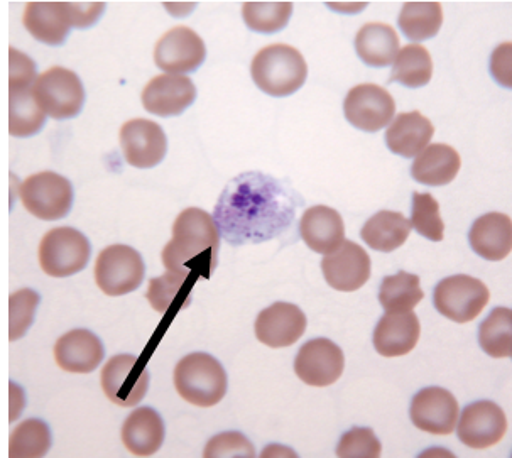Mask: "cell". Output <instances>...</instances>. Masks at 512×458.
I'll list each match as a JSON object with an SVG mask.
<instances>
[{
  "instance_id": "1",
  "label": "cell",
  "mask_w": 512,
  "mask_h": 458,
  "mask_svg": "<svg viewBox=\"0 0 512 458\" xmlns=\"http://www.w3.org/2000/svg\"><path fill=\"white\" fill-rule=\"evenodd\" d=\"M301 205L303 200L284 181L247 171L227 183L213 220L230 246L262 244L286 232Z\"/></svg>"
},
{
  "instance_id": "2",
  "label": "cell",
  "mask_w": 512,
  "mask_h": 458,
  "mask_svg": "<svg viewBox=\"0 0 512 458\" xmlns=\"http://www.w3.org/2000/svg\"><path fill=\"white\" fill-rule=\"evenodd\" d=\"M220 232L210 213L186 208L173 224V239L164 247L166 271L188 278H210L217 268Z\"/></svg>"
},
{
  "instance_id": "3",
  "label": "cell",
  "mask_w": 512,
  "mask_h": 458,
  "mask_svg": "<svg viewBox=\"0 0 512 458\" xmlns=\"http://www.w3.org/2000/svg\"><path fill=\"white\" fill-rule=\"evenodd\" d=\"M251 73L262 92L271 97H289L305 85L308 65L293 46L271 44L254 56Z\"/></svg>"
},
{
  "instance_id": "4",
  "label": "cell",
  "mask_w": 512,
  "mask_h": 458,
  "mask_svg": "<svg viewBox=\"0 0 512 458\" xmlns=\"http://www.w3.org/2000/svg\"><path fill=\"white\" fill-rule=\"evenodd\" d=\"M175 388L193 406L212 408L225 398L229 379L224 366L213 355L193 352L178 362Z\"/></svg>"
},
{
  "instance_id": "5",
  "label": "cell",
  "mask_w": 512,
  "mask_h": 458,
  "mask_svg": "<svg viewBox=\"0 0 512 458\" xmlns=\"http://www.w3.org/2000/svg\"><path fill=\"white\" fill-rule=\"evenodd\" d=\"M33 93L44 114L56 120L77 117L85 104L82 80L75 71L63 66L41 73L34 82Z\"/></svg>"
},
{
  "instance_id": "6",
  "label": "cell",
  "mask_w": 512,
  "mask_h": 458,
  "mask_svg": "<svg viewBox=\"0 0 512 458\" xmlns=\"http://www.w3.org/2000/svg\"><path fill=\"white\" fill-rule=\"evenodd\" d=\"M92 247L77 229L58 227L44 235L39 244V264L48 276L68 278L85 269Z\"/></svg>"
},
{
  "instance_id": "7",
  "label": "cell",
  "mask_w": 512,
  "mask_h": 458,
  "mask_svg": "<svg viewBox=\"0 0 512 458\" xmlns=\"http://www.w3.org/2000/svg\"><path fill=\"white\" fill-rule=\"evenodd\" d=\"M22 205L36 219L53 222L65 219L73 205V186L65 176L43 171L28 176L19 186Z\"/></svg>"
},
{
  "instance_id": "8",
  "label": "cell",
  "mask_w": 512,
  "mask_h": 458,
  "mask_svg": "<svg viewBox=\"0 0 512 458\" xmlns=\"http://www.w3.org/2000/svg\"><path fill=\"white\" fill-rule=\"evenodd\" d=\"M491 300L489 288L480 279L457 274L436 284L433 303L440 315L455 323H469L479 317Z\"/></svg>"
},
{
  "instance_id": "9",
  "label": "cell",
  "mask_w": 512,
  "mask_h": 458,
  "mask_svg": "<svg viewBox=\"0 0 512 458\" xmlns=\"http://www.w3.org/2000/svg\"><path fill=\"white\" fill-rule=\"evenodd\" d=\"M146 266L142 256L131 246L105 247L95 262V283L105 295L122 296L136 291L144 281Z\"/></svg>"
},
{
  "instance_id": "10",
  "label": "cell",
  "mask_w": 512,
  "mask_h": 458,
  "mask_svg": "<svg viewBox=\"0 0 512 458\" xmlns=\"http://www.w3.org/2000/svg\"><path fill=\"white\" fill-rule=\"evenodd\" d=\"M149 369L142 359L131 354L115 355L102 369V389L109 401L132 408L141 403L149 389Z\"/></svg>"
},
{
  "instance_id": "11",
  "label": "cell",
  "mask_w": 512,
  "mask_h": 458,
  "mask_svg": "<svg viewBox=\"0 0 512 458\" xmlns=\"http://www.w3.org/2000/svg\"><path fill=\"white\" fill-rule=\"evenodd\" d=\"M344 112L350 124L360 131L379 132L393 120L396 102L386 88L364 83L347 93Z\"/></svg>"
},
{
  "instance_id": "12",
  "label": "cell",
  "mask_w": 512,
  "mask_h": 458,
  "mask_svg": "<svg viewBox=\"0 0 512 458\" xmlns=\"http://www.w3.org/2000/svg\"><path fill=\"white\" fill-rule=\"evenodd\" d=\"M344 369V352L328 339L306 342L295 359L296 376L313 388L332 386L342 377Z\"/></svg>"
},
{
  "instance_id": "13",
  "label": "cell",
  "mask_w": 512,
  "mask_h": 458,
  "mask_svg": "<svg viewBox=\"0 0 512 458\" xmlns=\"http://www.w3.org/2000/svg\"><path fill=\"white\" fill-rule=\"evenodd\" d=\"M207 58V46L193 29H169L159 39L154 48V61L158 68L168 71L169 75H185L193 73L203 65Z\"/></svg>"
},
{
  "instance_id": "14",
  "label": "cell",
  "mask_w": 512,
  "mask_h": 458,
  "mask_svg": "<svg viewBox=\"0 0 512 458\" xmlns=\"http://www.w3.org/2000/svg\"><path fill=\"white\" fill-rule=\"evenodd\" d=\"M120 146L127 163L149 170L158 166L168 151L163 127L148 119H132L120 129Z\"/></svg>"
},
{
  "instance_id": "15",
  "label": "cell",
  "mask_w": 512,
  "mask_h": 458,
  "mask_svg": "<svg viewBox=\"0 0 512 458\" xmlns=\"http://www.w3.org/2000/svg\"><path fill=\"white\" fill-rule=\"evenodd\" d=\"M507 431L506 413L492 401H477L463 409L458 438L465 447L484 450L501 442Z\"/></svg>"
},
{
  "instance_id": "16",
  "label": "cell",
  "mask_w": 512,
  "mask_h": 458,
  "mask_svg": "<svg viewBox=\"0 0 512 458\" xmlns=\"http://www.w3.org/2000/svg\"><path fill=\"white\" fill-rule=\"evenodd\" d=\"M322 271L333 289L352 293L371 278V257L359 244L344 240L340 247L323 257Z\"/></svg>"
},
{
  "instance_id": "17",
  "label": "cell",
  "mask_w": 512,
  "mask_h": 458,
  "mask_svg": "<svg viewBox=\"0 0 512 458\" xmlns=\"http://www.w3.org/2000/svg\"><path fill=\"white\" fill-rule=\"evenodd\" d=\"M409 416L418 430L431 435H450L457 426L460 408L447 389L426 388L414 396Z\"/></svg>"
},
{
  "instance_id": "18",
  "label": "cell",
  "mask_w": 512,
  "mask_h": 458,
  "mask_svg": "<svg viewBox=\"0 0 512 458\" xmlns=\"http://www.w3.org/2000/svg\"><path fill=\"white\" fill-rule=\"evenodd\" d=\"M306 325L308 320L300 306L279 301L259 313L254 330L261 344L271 349H284L303 337Z\"/></svg>"
},
{
  "instance_id": "19",
  "label": "cell",
  "mask_w": 512,
  "mask_h": 458,
  "mask_svg": "<svg viewBox=\"0 0 512 458\" xmlns=\"http://www.w3.org/2000/svg\"><path fill=\"white\" fill-rule=\"evenodd\" d=\"M142 105L149 114L175 117L190 109L197 99V88L185 75H159L142 90Z\"/></svg>"
},
{
  "instance_id": "20",
  "label": "cell",
  "mask_w": 512,
  "mask_h": 458,
  "mask_svg": "<svg viewBox=\"0 0 512 458\" xmlns=\"http://www.w3.org/2000/svg\"><path fill=\"white\" fill-rule=\"evenodd\" d=\"M105 350L102 340L90 330H71L55 345L56 364L66 372L90 374L102 364Z\"/></svg>"
},
{
  "instance_id": "21",
  "label": "cell",
  "mask_w": 512,
  "mask_h": 458,
  "mask_svg": "<svg viewBox=\"0 0 512 458\" xmlns=\"http://www.w3.org/2000/svg\"><path fill=\"white\" fill-rule=\"evenodd\" d=\"M421 325L413 311L386 313L374 330V347L382 357H403L420 340Z\"/></svg>"
},
{
  "instance_id": "22",
  "label": "cell",
  "mask_w": 512,
  "mask_h": 458,
  "mask_svg": "<svg viewBox=\"0 0 512 458\" xmlns=\"http://www.w3.org/2000/svg\"><path fill=\"white\" fill-rule=\"evenodd\" d=\"M300 234L311 251L327 256L345 240L344 220L337 210L325 205H316L303 213Z\"/></svg>"
},
{
  "instance_id": "23",
  "label": "cell",
  "mask_w": 512,
  "mask_h": 458,
  "mask_svg": "<svg viewBox=\"0 0 512 458\" xmlns=\"http://www.w3.org/2000/svg\"><path fill=\"white\" fill-rule=\"evenodd\" d=\"M469 240L477 256L487 261H502L511 252V219L504 213H485L472 225Z\"/></svg>"
},
{
  "instance_id": "24",
  "label": "cell",
  "mask_w": 512,
  "mask_h": 458,
  "mask_svg": "<svg viewBox=\"0 0 512 458\" xmlns=\"http://www.w3.org/2000/svg\"><path fill=\"white\" fill-rule=\"evenodd\" d=\"M164 421L153 408H137L127 416L122 426V443L137 457H149L159 452L164 443Z\"/></svg>"
},
{
  "instance_id": "25",
  "label": "cell",
  "mask_w": 512,
  "mask_h": 458,
  "mask_svg": "<svg viewBox=\"0 0 512 458\" xmlns=\"http://www.w3.org/2000/svg\"><path fill=\"white\" fill-rule=\"evenodd\" d=\"M24 26L39 43L60 46L70 33L66 2H31L24 11Z\"/></svg>"
},
{
  "instance_id": "26",
  "label": "cell",
  "mask_w": 512,
  "mask_h": 458,
  "mask_svg": "<svg viewBox=\"0 0 512 458\" xmlns=\"http://www.w3.org/2000/svg\"><path fill=\"white\" fill-rule=\"evenodd\" d=\"M435 127L420 112H404L391 120L386 132L389 151L403 158H416L430 144Z\"/></svg>"
},
{
  "instance_id": "27",
  "label": "cell",
  "mask_w": 512,
  "mask_h": 458,
  "mask_svg": "<svg viewBox=\"0 0 512 458\" xmlns=\"http://www.w3.org/2000/svg\"><path fill=\"white\" fill-rule=\"evenodd\" d=\"M462 166L460 154L448 144L426 146L414 159L411 176L426 186H445L457 178Z\"/></svg>"
},
{
  "instance_id": "28",
  "label": "cell",
  "mask_w": 512,
  "mask_h": 458,
  "mask_svg": "<svg viewBox=\"0 0 512 458\" xmlns=\"http://www.w3.org/2000/svg\"><path fill=\"white\" fill-rule=\"evenodd\" d=\"M355 51L365 65L386 68L398 56V33L382 22H369L355 36Z\"/></svg>"
},
{
  "instance_id": "29",
  "label": "cell",
  "mask_w": 512,
  "mask_h": 458,
  "mask_svg": "<svg viewBox=\"0 0 512 458\" xmlns=\"http://www.w3.org/2000/svg\"><path fill=\"white\" fill-rule=\"evenodd\" d=\"M411 234V222L403 213L382 210L367 220L362 227V239L365 244L379 252H393L406 244Z\"/></svg>"
},
{
  "instance_id": "30",
  "label": "cell",
  "mask_w": 512,
  "mask_h": 458,
  "mask_svg": "<svg viewBox=\"0 0 512 458\" xmlns=\"http://www.w3.org/2000/svg\"><path fill=\"white\" fill-rule=\"evenodd\" d=\"M195 281L197 279L166 271L161 278L149 281L148 295H146L149 305L161 315H166L169 311L178 313L190 305L191 289Z\"/></svg>"
},
{
  "instance_id": "31",
  "label": "cell",
  "mask_w": 512,
  "mask_h": 458,
  "mask_svg": "<svg viewBox=\"0 0 512 458\" xmlns=\"http://www.w3.org/2000/svg\"><path fill=\"white\" fill-rule=\"evenodd\" d=\"M46 122L38 102L34 99L33 87L9 88V132L14 137L36 136Z\"/></svg>"
},
{
  "instance_id": "32",
  "label": "cell",
  "mask_w": 512,
  "mask_h": 458,
  "mask_svg": "<svg viewBox=\"0 0 512 458\" xmlns=\"http://www.w3.org/2000/svg\"><path fill=\"white\" fill-rule=\"evenodd\" d=\"M399 28L409 41H426L440 33L443 24L442 4L408 2L399 14Z\"/></svg>"
},
{
  "instance_id": "33",
  "label": "cell",
  "mask_w": 512,
  "mask_h": 458,
  "mask_svg": "<svg viewBox=\"0 0 512 458\" xmlns=\"http://www.w3.org/2000/svg\"><path fill=\"white\" fill-rule=\"evenodd\" d=\"M425 298L421 289L420 276L399 271L394 276L382 279L379 301L387 313H403L420 305Z\"/></svg>"
},
{
  "instance_id": "34",
  "label": "cell",
  "mask_w": 512,
  "mask_h": 458,
  "mask_svg": "<svg viewBox=\"0 0 512 458\" xmlns=\"http://www.w3.org/2000/svg\"><path fill=\"white\" fill-rule=\"evenodd\" d=\"M431 77H433V60L425 46L409 44L399 51L394 60L391 82L401 83L408 88H421L431 82Z\"/></svg>"
},
{
  "instance_id": "35",
  "label": "cell",
  "mask_w": 512,
  "mask_h": 458,
  "mask_svg": "<svg viewBox=\"0 0 512 458\" xmlns=\"http://www.w3.org/2000/svg\"><path fill=\"white\" fill-rule=\"evenodd\" d=\"M479 344L494 359L512 355V313L509 308H496L479 328Z\"/></svg>"
},
{
  "instance_id": "36",
  "label": "cell",
  "mask_w": 512,
  "mask_h": 458,
  "mask_svg": "<svg viewBox=\"0 0 512 458\" xmlns=\"http://www.w3.org/2000/svg\"><path fill=\"white\" fill-rule=\"evenodd\" d=\"M50 426L38 418L22 421L11 433L9 455L14 458H39L50 452Z\"/></svg>"
},
{
  "instance_id": "37",
  "label": "cell",
  "mask_w": 512,
  "mask_h": 458,
  "mask_svg": "<svg viewBox=\"0 0 512 458\" xmlns=\"http://www.w3.org/2000/svg\"><path fill=\"white\" fill-rule=\"evenodd\" d=\"M293 14L291 2H247L242 6V17L254 33L274 34L288 26Z\"/></svg>"
},
{
  "instance_id": "38",
  "label": "cell",
  "mask_w": 512,
  "mask_h": 458,
  "mask_svg": "<svg viewBox=\"0 0 512 458\" xmlns=\"http://www.w3.org/2000/svg\"><path fill=\"white\" fill-rule=\"evenodd\" d=\"M411 227L425 239L442 242L445 237V224L440 215V205L430 193H414Z\"/></svg>"
},
{
  "instance_id": "39",
  "label": "cell",
  "mask_w": 512,
  "mask_h": 458,
  "mask_svg": "<svg viewBox=\"0 0 512 458\" xmlns=\"http://www.w3.org/2000/svg\"><path fill=\"white\" fill-rule=\"evenodd\" d=\"M39 306V295L33 289H19L11 295V320H9V340L16 342L22 339L29 327L33 325L36 310Z\"/></svg>"
},
{
  "instance_id": "40",
  "label": "cell",
  "mask_w": 512,
  "mask_h": 458,
  "mask_svg": "<svg viewBox=\"0 0 512 458\" xmlns=\"http://www.w3.org/2000/svg\"><path fill=\"white\" fill-rule=\"evenodd\" d=\"M382 445L371 428H352L340 438L337 455L342 458L381 457Z\"/></svg>"
},
{
  "instance_id": "41",
  "label": "cell",
  "mask_w": 512,
  "mask_h": 458,
  "mask_svg": "<svg viewBox=\"0 0 512 458\" xmlns=\"http://www.w3.org/2000/svg\"><path fill=\"white\" fill-rule=\"evenodd\" d=\"M205 458L217 457H247L252 458L256 455L252 443L239 431H229V433H220L213 437L207 443V448L203 452Z\"/></svg>"
},
{
  "instance_id": "42",
  "label": "cell",
  "mask_w": 512,
  "mask_h": 458,
  "mask_svg": "<svg viewBox=\"0 0 512 458\" xmlns=\"http://www.w3.org/2000/svg\"><path fill=\"white\" fill-rule=\"evenodd\" d=\"M9 66H11L9 88L33 87L38 75H36V65H34V61L29 56L11 48L9 50Z\"/></svg>"
},
{
  "instance_id": "43",
  "label": "cell",
  "mask_w": 512,
  "mask_h": 458,
  "mask_svg": "<svg viewBox=\"0 0 512 458\" xmlns=\"http://www.w3.org/2000/svg\"><path fill=\"white\" fill-rule=\"evenodd\" d=\"M68 4V14H70L71 28L87 29L99 21V17L104 12L105 4L99 2H66Z\"/></svg>"
},
{
  "instance_id": "44",
  "label": "cell",
  "mask_w": 512,
  "mask_h": 458,
  "mask_svg": "<svg viewBox=\"0 0 512 458\" xmlns=\"http://www.w3.org/2000/svg\"><path fill=\"white\" fill-rule=\"evenodd\" d=\"M491 70L497 82L504 85V87H511V44H502L494 51Z\"/></svg>"
},
{
  "instance_id": "45",
  "label": "cell",
  "mask_w": 512,
  "mask_h": 458,
  "mask_svg": "<svg viewBox=\"0 0 512 458\" xmlns=\"http://www.w3.org/2000/svg\"><path fill=\"white\" fill-rule=\"evenodd\" d=\"M11 421L17 420V416L21 415L24 408V394L16 384H11Z\"/></svg>"
}]
</instances>
